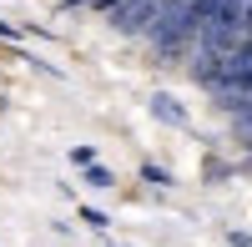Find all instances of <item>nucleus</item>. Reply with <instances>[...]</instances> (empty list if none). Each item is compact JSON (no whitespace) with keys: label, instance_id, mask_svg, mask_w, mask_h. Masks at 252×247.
<instances>
[{"label":"nucleus","instance_id":"f257e3e1","mask_svg":"<svg viewBox=\"0 0 252 247\" xmlns=\"http://www.w3.org/2000/svg\"><path fill=\"white\" fill-rule=\"evenodd\" d=\"M161 10H166V0H126V5H116L106 20H111L116 35H141V40H146V35L157 31Z\"/></svg>","mask_w":252,"mask_h":247},{"label":"nucleus","instance_id":"f03ea898","mask_svg":"<svg viewBox=\"0 0 252 247\" xmlns=\"http://www.w3.org/2000/svg\"><path fill=\"white\" fill-rule=\"evenodd\" d=\"M152 116H157V121H166V126H177V131H187V126H192L187 106H182L177 96H166V91H157V96H152Z\"/></svg>","mask_w":252,"mask_h":247},{"label":"nucleus","instance_id":"7ed1b4c3","mask_svg":"<svg viewBox=\"0 0 252 247\" xmlns=\"http://www.w3.org/2000/svg\"><path fill=\"white\" fill-rule=\"evenodd\" d=\"M232 177H237V161H227V156H217V152H207V156H202V182L222 187V182H232Z\"/></svg>","mask_w":252,"mask_h":247},{"label":"nucleus","instance_id":"20e7f679","mask_svg":"<svg viewBox=\"0 0 252 247\" xmlns=\"http://www.w3.org/2000/svg\"><path fill=\"white\" fill-rule=\"evenodd\" d=\"M86 187H96V192H111V187H116V172L96 161V167H86Z\"/></svg>","mask_w":252,"mask_h":247},{"label":"nucleus","instance_id":"39448f33","mask_svg":"<svg viewBox=\"0 0 252 247\" xmlns=\"http://www.w3.org/2000/svg\"><path fill=\"white\" fill-rule=\"evenodd\" d=\"M146 187H172V172L166 167H157V161H141V172H136Z\"/></svg>","mask_w":252,"mask_h":247},{"label":"nucleus","instance_id":"423d86ee","mask_svg":"<svg viewBox=\"0 0 252 247\" xmlns=\"http://www.w3.org/2000/svg\"><path fill=\"white\" fill-rule=\"evenodd\" d=\"M81 222H86V227H96V232H106V227H111V217H106V212H96V207H81Z\"/></svg>","mask_w":252,"mask_h":247},{"label":"nucleus","instance_id":"0eeeda50","mask_svg":"<svg viewBox=\"0 0 252 247\" xmlns=\"http://www.w3.org/2000/svg\"><path fill=\"white\" fill-rule=\"evenodd\" d=\"M71 161H76L81 172H86V167H96V147H71Z\"/></svg>","mask_w":252,"mask_h":247},{"label":"nucleus","instance_id":"6e6552de","mask_svg":"<svg viewBox=\"0 0 252 247\" xmlns=\"http://www.w3.org/2000/svg\"><path fill=\"white\" fill-rule=\"evenodd\" d=\"M227 247H252V232H242V227H232V232H227Z\"/></svg>","mask_w":252,"mask_h":247},{"label":"nucleus","instance_id":"1a4fd4ad","mask_svg":"<svg viewBox=\"0 0 252 247\" xmlns=\"http://www.w3.org/2000/svg\"><path fill=\"white\" fill-rule=\"evenodd\" d=\"M0 40H20V26H10V20H0Z\"/></svg>","mask_w":252,"mask_h":247},{"label":"nucleus","instance_id":"9d476101","mask_svg":"<svg viewBox=\"0 0 252 247\" xmlns=\"http://www.w3.org/2000/svg\"><path fill=\"white\" fill-rule=\"evenodd\" d=\"M237 172H247V177H252V152H242V156H237Z\"/></svg>","mask_w":252,"mask_h":247},{"label":"nucleus","instance_id":"9b49d317","mask_svg":"<svg viewBox=\"0 0 252 247\" xmlns=\"http://www.w3.org/2000/svg\"><path fill=\"white\" fill-rule=\"evenodd\" d=\"M182 5H207V0H182Z\"/></svg>","mask_w":252,"mask_h":247}]
</instances>
